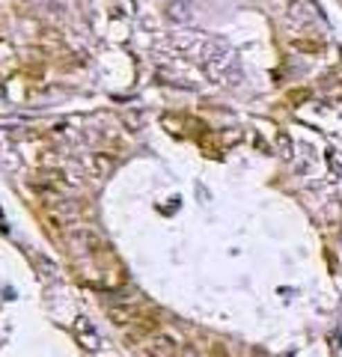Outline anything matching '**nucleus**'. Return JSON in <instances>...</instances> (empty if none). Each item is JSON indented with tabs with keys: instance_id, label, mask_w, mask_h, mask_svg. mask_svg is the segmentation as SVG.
Listing matches in <instances>:
<instances>
[{
	"instance_id": "obj_1",
	"label": "nucleus",
	"mask_w": 342,
	"mask_h": 357,
	"mask_svg": "<svg viewBox=\"0 0 342 357\" xmlns=\"http://www.w3.org/2000/svg\"><path fill=\"white\" fill-rule=\"evenodd\" d=\"M289 15L298 21V18L304 15V0H289Z\"/></svg>"
}]
</instances>
